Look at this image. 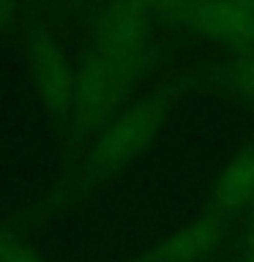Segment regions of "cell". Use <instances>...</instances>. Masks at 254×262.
<instances>
[{
  "mask_svg": "<svg viewBox=\"0 0 254 262\" xmlns=\"http://www.w3.org/2000/svg\"><path fill=\"white\" fill-rule=\"evenodd\" d=\"M224 227L227 221L216 219L213 213L205 219H197L192 224L180 227L178 232H172L167 241L151 249L139 262H200L219 246Z\"/></svg>",
  "mask_w": 254,
  "mask_h": 262,
  "instance_id": "6",
  "label": "cell"
},
{
  "mask_svg": "<svg viewBox=\"0 0 254 262\" xmlns=\"http://www.w3.org/2000/svg\"><path fill=\"white\" fill-rule=\"evenodd\" d=\"M254 202V145L243 147L221 169L213 188V216L227 221Z\"/></svg>",
  "mask_w": 254,
  "mask_h": 262,
  "instance_id": "7",
  "label": "cell"
},
{
  "mask_svg": "<svg viewBox=\"0 0 254 262\" xmlns=\"http://www.w3.org/2000/svg\"><path fill=\"white\" fill-rule=\"evenodd\" d=\"M153 16L156 8L142 3L107 6L96 19L90 52L139 74L153 44Z\"/></svg>",
  "mask_w": 254,
  "mask_h": 262,
  "instance_id": "3",
  "label": "cell"
},
{
  "mask_svg": "<svg viewBox=\"0 0 254 262\" xmlns=\"http://www.w3.org/2000/svg\"><path fill=\"white\" fill-rule=\"evenodd\" d=\"M241 262H254V232L249 235V241H246V249H243V259Z\"/></svg>",
  "mask_w": 254,
  "mask_h": 262,
  "instance_id": "11",
  "label": "cell"
},
{
  "mask_svg": "<svg viewBox=\"0 0 254 262\" xmlns=\"http://www.w3.org/2000/svg\"><path fill=\"white\" fill-rule=\"evenodd\" d=\"M227 74H229V82H232L243 96H249L254 101V52L238 57L235 63H229Z\"/></svg>",
  "mask_w": 254,
  "mask_h": 262,
  "instance_id": "9",
  "label": "cell"
},
{
  "mask_svg": "<svg viewBox=\"0 0 254 262\" xmlns=\"http://www.w3.org/2000/svg\"><path fill=\"white\" fill-rule=\"evenodd\" d=\"M159 11L175 16L178 22L216 41H227V44L254 41V3H186L164 6Z\"/></svg>",
  "mask_w": 254,
  "mask_h": 262,
  "instance_id": "5",
  "label": "cell"
},
{
  "mask_svg": "<svg viewBox=\"0 0 254 262\" xmlns=\"http://www.w3.org/2000/svg\"><path fill=\"white\" fill-rule=\"evenodd\" d=\"M14 14H16V6H11V3H0V28H6V25L14 19Z\"/></svg>",
  "mask_w": 254,
  "mask_h": 262,
  "instance_id": "10",
  "label": "cell"
},
{
  "mask_svg": "<svg viewBox=\"0 0 254 262\" xmlns=\"http://www.w3.org/2000/svg\"><path fill=\"white\" fill-rule=\"evenodd\" d=\"M28 71L41 106L52 118H71L74 69L47 28H33L28 36Z\"/></svg>",
  "mask_w": 254,
  "mask_h": 262,
  "instance_id": "4",
  "label": "cell"
},
{
  "mask_svg": "<svg viewBox=\"0 0 254 262\" xmlns=\"http://www.w3.org/2000/svg\"><path fill=\"white\" fill-rule=\"evenodd\" d=\"M0 262H44L19 235L0 229Z\"/></svg>",
  "mask_w": 254,
  "mask_h": 262,
  "instance_id": "8",
  "label": "cell"
},
{
  "mask_svg": "<svg viewBox=\"0 0 254 262\" xmlns=\"http://www.w3.org/2000/svg\"><path fill=\"white\" fill-rule=\"evenodd\" d=\"M134 79H137V71H129L88 49L82 63L74 69L71 120L82 128L110 123L118 115V106L131 90Z\"/></svg>",
  "mask_w": 254,
  "mask_h": 262,
  "instance_id": "2",
  "label": "cell"
},
{
  "mask_svg": "<svg viewBox=\"0 0 254 262\" xmlns=\"http://www.w3.org/2000/svg\"><path fill=\"white\" fill-rule=\"evenodd\" d=\"M167 120V104L161 98H139L104 126L93 150L90 169L96 175H112L139 159Z\"/></svg>",
  "mask_w": 254,
  "mask_h": 262,
  "instance_id": "1",
  "label": "cell"
}]
</instances>
